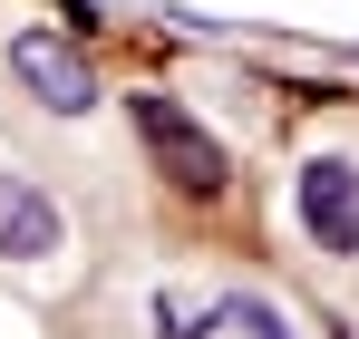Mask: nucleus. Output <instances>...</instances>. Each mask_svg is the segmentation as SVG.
Instances as JSON below:
<instances>
[{
  "label": "nucleus",
  "mask_w": 359,
  "mask_h": 339,
  "mask_svg": "<svg viewBox=\"0 0 359 339\" xmlns=\"http://www.w3.org/2000/svg\"><path fill=\"white\" fill-rule=\"evenodd\" d=\"M126 116L146 126V146H156L165 184H184V194H224V146H214L175 97H126Z\"/></svg>",
  "instance_id": "1"
},
{
  "label": "nucleus",
  "mask_w": 359,
  "mask_h": 339,
  "mask_svg": "<svg viewBox=\"0 0 359 339\" xmlns=\"http://www.w3.org/2000/svg\"><path fill=\"white\" fill-rule=\"evenodd\" d=\"M10 68H20V88H29L39 107H59V116L97 107V68L68 49V39H49V29H20V39H10Z\"/></svg>",
  "instance_id": "2"
},
{
  "label": "nucleus",
  "mask_w": 359,
  "mask_h": 339,
  "mask_svg": "<svg viewBox=\"0 0 359 339\" xmlns=\"http://www.w3.org/2000/svg\"><path fill=\"white\" fill-rule=\"evenodd\" d=\"M301 223H311L320 252H359V165L350 155L301 165Z\"/></svg>",
  "instance_id": "3"
},
{
  "label": "nucleus",
  "mask_w": 359,
  "mask_h": 339,
  "mask_svg": "<svg viewBox=\"0 0 359 339\" xmlns=\"http://www.w3.org/2000/svg\"><path fill=\"white\" fill-rule=\"evenodd\" d=\"M0 252H10V262L59 252V204H49L39 184H20V174H0Z\"/></svg>",
  "instance_id": "4"
},
{
  "label": "nucleus",
  "mask_w": 359,
  "mask_h": 339,
  "mask_svg": "<svg viewBox=\"0 0 359 339\" xmlns=\"http://www.w3.org/2000/svg\"><path fill=\"white\" fill-rule=\"evenodd\" d=\"M156 320H165V339H204L224 310H214V300H184V291H156Z\"/></svg>",
  "instance_id": "5"
},
{
  "label": "nucleus",
  "mask_w": 359,
  "mask_h": 339,
  "mask_svg": "<svg viewBox=\"0 0 359 339\" xmlns=\"http://www.w3.org/2000/svg\"><path fill=\"white\" fill-rule=\"evenodd\" d=\"M233 320H243V330H252V339H292V330H282V320H272V310H262V300H233Z\"/></svg>",
  "instance_id": "6"
}]
</instances>
